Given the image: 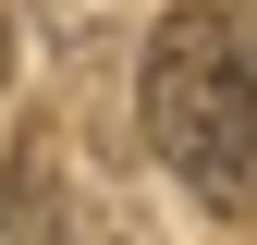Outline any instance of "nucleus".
<instances>
[{
  "label": "nucleus",
  "instance_id": "2",
  "mask_svg": "<svg viewBox=\"0 0 257 245\" xmlns=\"http://www.w3.org/2000/svg\"><path fill=\"white\" fill-rule=\"evenodd\" d=\"M0 245H74V172H61L49 122L0 160Z\"/></svg>",
  "mask_w": 257,
  "mask_h": 245
},
{
  "label": "nucleus",
  "instance_id": "1",
  "mask_svg": "<svg viewBox=\"0 0 257 245\" xmlns=\"http://www.w3.org/2000/svg\"><path fill=\"white\" fill-rule=\"evenodd\" d=\"M147 147L208 221H257V13L172 0L147 25Z\"/></svg>",
  "mask_w": 257,
  "mask_h": 245
},
{
  "label": "nucleus",
  "instance_id": "3",
  "mask_svg": "<svg viewBox=\"0 0 257 245\" xmlns=\"http://www.w3.org/2000/svg\"><path fill=\"white\" fill-rule=\"evenodd\" d=\"M0 86H13V0H0Z\"/></svg>",
  "mask_w": 257,
  "mask_h": 245
}]
</instances>
